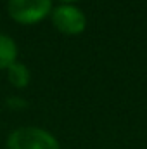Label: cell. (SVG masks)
<instances>
[{"label":"cell","mask_w":147,"mask_h":149,"mask_svg":"<svg viewBox=\"0 0 147 149\" xmlns=\"http://www.w3.org/2000/svg\"><path fill=\"white\" fill-rule=\"evenodd\" d=\"M9 149H59L57 141L42 128H19L10 134Z\"/></svg>","instance_id":"6da1fadb"},{"label":"cell","mask_w":147,"mask_h":149,"mask_svg":"<svg viewBox=\"0 0 147 149\" xmlns=\"http://www.w3.org/2000/svg\"><path fill=\"white\" fill-rule=\"evenodd\" d=\"M50 0H9V14L17 23L31 24L47 16Z\"/></svg>","instance_id":"7a4b0ae2"},{"label":"cell","mask_w":147,"mask_h":149,"mask_svg":"<svg viewBox=\"0 0 147 149\" xmlns=\"http://www.w3.org/2000/svg\"><path fill=\"white\" fill-rule=\"evenodd\" d=\"M52 21L59 31L68 35H76L85 28V14L71 5L57 7L52 14Z\"/></svg>","instance_id":"3957f363"},{"label":"cell","mask_w":147,"mask_h":149,"mask_svg":"<svg viewBox=\"0 0 147 149\" xmlns=\"http://www.w3.org/2000/svg\"><path fill=\"white\" fill-rule=\"evenodd\" d=\"M16 43L5 35H0V70L9 68L16 61Z\"/></svg>","instance_id":"277c9868"},{"label":"cell","mask_w":147,"mask_h":149,"mask_svg":"<svg viewBox=\"0 0 147 149\" xmlns=\"http://www.w3.org/2000/svg\"><path fill=\"white\" fill-rule=\"evenodd\" d=\"M9 80L16 87H24L28 83V80H30V73H28V70L23 64L14 63V64L9 66Z\"/></svg>","instance_id":"5b68a950"},{"label":"cell","mask_w":147,"mask_h":149,"mask_svg":"<svg viewBox=\"0 0 147 149\" xmlns=\"http://www.w3.org/2000/svg\"><path fill=\"white\" fill-rule=\"evenodd\" d=\"M66 2H71V0H66Z\"/></svg>","instance_id":"8992f818"}]
</instances>
